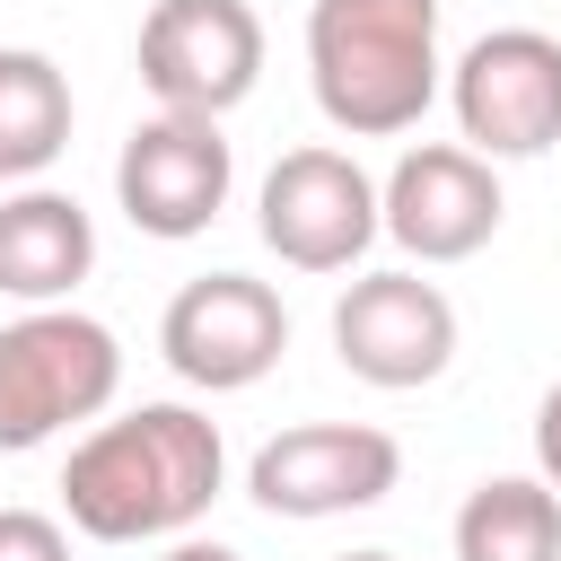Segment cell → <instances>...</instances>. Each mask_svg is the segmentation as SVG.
<instances>
[{
	"label": "cell",
	"mask_w": 561,
	"mask_h": 561,
	"mask_svg": "<svg viewBox=\"0 0 561 561\" xmlns=\"http://www.w3.org/2000/svg\"><path fill=\"white\" fill-rule=\"evenodd\" d=\"M228 491L219 421L193 403H131L96 421L61 465V517L88 543H175Z\"/></svg>",
	"instance_id": "obj_1"
},
{
	"label": "cell",
	"mask_w": 561,
	"mask_h": 561,
	"mask_svg": "<svg viewBox=\"0 0 561 561\" xmlns=\"http://www.w3.org/2000/svg\"><path fill=\"white\" fill-rule=\"evenodd\" d=\"M307 88L316 114L351 140L412 131L438 88V0H316L307 9Z\"/></svg>",
	"instance_id": "obj_2"
},
{
	"label": "cell",
	"mask_w": 561,
	"mask_h": 561,
	"mask_svg": "<svg viewBox=\"0 0 561 561\" xmlns=\"http://www.w3.org/2000/svg\"><path fill=\"white\" fill-rule=\"evenodd\" d=\"M123 394V342L114 324L79 307H26L0 324V456H26L79 421H96Z\"/></svg>",
	"instance_id": "obj_3"
},
{
	"label": "cell",
	"mask_w": 561,
	"mask_h": 561,
	"mask_svg": "<svg viewBox=\"0 0 561 561\" xmlns=\"http://www.w3.org/2000/svg\"><path fill=\"white\" fill-rule=\"evenodd\" d=\"M447 105L473 158H543L561 140V35L491 26L447 61Z\"/></svg>",
	"instance_id": "obj_4"
},
{
	"label": "cell",
	"mask_w": 561,
	"mask_h": 561,
	"mask_svg": "<svg viewBox=\"0 0 561 561\" xmlns=\"http://www.w3.org/2000/svg\"><path fill=\"white\" fill-rule=\"evenodd\" d=\"M280 351H289V307H280V289L254 280V272H202V280H184V289L167 298V316H158V359H167L184 386H202V394H245V386H263V377L280 368Z\"/></svg>",
	"instance_id": "obj_5"
},
{
	"label": "cell",
	"mask_w": 561,
	"mask_h": 561,
	"mask_svg": "<svg viewBox=\"0 0 561 561\" xmlns=\"http://www.w3.org/2000/svg\"><path fill=\"white\" fill-rule=\"evenodd\" d=\"M254 228L289 272H351L377 245V175L324 140L280 149L254 193Z\"/></svg>",
	"instance_id": "obj_6"
},
{
	"label": "cell",
	"mask_w": 561,
	"mask_h": 561,
	"mask_svg": "<svg viewBox=\"0 0 561 561\" xmlns=\"http://www.w3.org/2000/svg\"><path fill=\"white\" fill-rule=\"evenodd\" d=\"M263 79V18L254 0H158L140 18V88L158 114H237Z\"/></svg>",
	"instance_id": "obj_7"
},
{
	"label": "cell",
	"mask_w": 561,
	"mask_h": 561,
	"mask_svg": "<svg viewBox=\"0 0 561 561\" xmlns=\"http://www.w3.org/2000/svg\"><path fill=\"white\" fill-rule=\"evenodd\" d=\"M394 482H403V447L377 421H298V430L263 438L245 465V500L263 517H298V526L377 508Z\"/></svg>",
	"instance_id": "obj_8"
},
{
	"label": "cell",
	"mask_w": 561,
	"mask_h": 561,
	"mask_svg": "<svg viewBox=\"0 0 561 561\" xmlns=\"http://www.w3.org/2000/svg\"><path fill=\"white\" fill-rule=\"evenodd\" d=\"M237 193V149L210 114H149L131 123V140L114 149V202L140 237H202Z\"/></svg>",
	"instance_id": "obj_9"
},
{
	"label": "cell",
	"mask_w": 561,
	"mask_h": 561,
	"mask_svg": "<svg viewBox=\"0 0 561 561\" xmlns=\"http://www.w3.org/2000/svg\"><path fill=\"white\" fill-rule=\"evenodd\" d=\"M333 359L377 394H412V386L447 377V359H456L447 289L421 272H359L333 298Z\"/></svg>",
	"instance_id": "obj_10"
},
{
	"label": "cell",
	"mask_w": 561,
	"mask_h": 561,
	"mask_svg": "<svg viewBox=\"0 0 561 561\" xmlns=\"http://www.w3.org/2000/svg\"><path fill=\"white\" fill-rule=\"evenodd\" d=\"M500 175L465 140H421L377 184V237H394L412 263H465L500 237Z\"/></svg>",
	"instance_id": "obj_11"
},
{
	"label": "cell",
	"mask_w": 561,
	"mask_h": 561,
	"mask_svg": "<svg viewBox=\"0 0 561 561\" xmlns=\"http://www.w3.org/2000/svg\"><path fill=\"white\" fill-rule=\"evenodd\" d=\"M96 272V219L79 193L18 184L0 202V298L18 307H70V289Z\"/></svg>",
	"instance_id": "obj_12"
},
{
	"label": "cell",
	"mask_w": 561,
	"mask_h": 561,
	"mask_svg": "<svg viewBox=\"0 0 561 561\" xmlns=\"http://www.w3.org/2000/svg\"><path fill=\"white\" fill-rule=\"evenodd\" d=\"M70 79L53 53L35 44H0V184H35L61 149H70Z\"/></svg>",
	"instance_id": "obj_13"
},
{
	"label": "cell",
	"mask_w": 561,
	"mask_h": 561,
	"mask_svg": "<svg viewBox=\"0 0 561 561\" xmlns=\"http://www.w3.org/2000/svg\"><path fill=\"white\" fill-rule=\"evenodd\" d=\"M456 561H561V491L543 473H491L456 508Z\"/></svg>",
	"instance_id": "obj_14"
},
{
	"label": "cell",
	"mask_w": 561,
	"mask_h": 561,
	"mask_svg": "<svg viewBox=\"0 0 561 561\" xmlns=\"http://www.w3.org/2000/svg\"><path fill=\"white\" fill-rule=\"evenodd\" d=\"M0 561H70V526L44 508H0Z\"/></svg>",
	"instance_id": "obj_15"
},
{
	"label": "cell",
	"mask_w": 561,
	"mask_h": 561,
	"mask_svg": "<svg viewBox=\"0 0 561 561\" xmlns=\"http://www.w3.org/2000/svg\"><path fill=\"white\" fill-rule=\"evenodd\" d=\"M535 473L561 491V377H552L543 403H535Z\"/></svg>",
	"instance_id": "obj_16"
},
{
	"label": "cell",
	"mask_w": 561,
	"mask_h": 561,
	"mask_svg": "<svg viewBox=\"0 0 561 561\" xmlns=\"http://www.w3.org/2000/svg\"><path fill=\"white\" fill-rule=\"evenodd\" d=\"M158 561H245V552H228V543H210V535H175Z\"/></svg>",
	"instance_id": "obj_17"
},
{
	"label": "cell",
	"mask_w": 561,
	"mask_h": 561,
	"mask_svg": "<svg viewBox=\"0 0 561 561\" xmlns=\"http://www.w3.org/2000/svg\"><path fill=\"white\" fill-rule=\"evenodd\" d=\"M342 561H403V552H377V543H368V552H342Z\"/></svg>",
	"instance_id": "obj_18"
}]
</instances>
